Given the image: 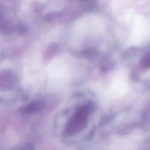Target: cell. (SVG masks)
I'll list each match as a JSON object with an SVG mask.
<instances>
[{"mask_svg": "<svg viewBox=\"0 0 150 150\" xmlns=\"http://www.w3.org/2000/svg\"><path fill=\"white\" fill-rule=\"evenodd\" d=\"M91 110L92 105L89 103L81 106L67 123L64 133L67 135H73L81 131L87 122Z\"/></svg>", "mask_w": 150, "mask_h": 150, "instance_id": "1", "label": "cell"}, {"mask_svg": "<svg viewBox=\"0 0 150 150\" xmlns=\"http://www.w3.org/2000/svg\"><path fill=\"white\" fill-rule=\"evenodd\" d=\"M42 108H43V103L38 101V102H33L29 104L27 106L25 107L23 111L26 114H32V113L40 111Z\"/></svg>", "mask_w": 150, "mask_h": 150, "instance_id": "2", "label": "cell"}, {"mask_svg": "<svg viewBox=\"0 0 150 150\" xmlns=\"http://www.w3.org/2000/svg\"><path fill=\"white\" fill-rule=\"evenodd\" d=\"M142 64H143L144 67H150V53L146 54L142 61Z\"/></svg>", "mask_w": 150, "mask_h": 150, "instance_id": "3", "label": "cell"}]
</instances>
